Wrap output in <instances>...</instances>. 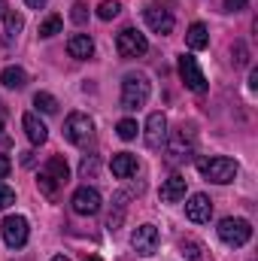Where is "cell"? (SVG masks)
Masks as SVG:
<instances>
[{
  "mask_svg": "<svg viewBox=\"0 0 258 261\" xmlns=\"http://www.w3.org/2000/svg\"><path fill=\"white\" fill-rule=\"evenodd\" d=\"M67 182H70V167H67V161L61 158V155L49 158L46 167H43L40 176H37V186H40V192H43L46 197H55L58 189H64Z\"/></svg>",
  "mask_w": 258,
  "mask_h": 261,
  "instance_id": "6da1fadb",
  "label": "cell"
},
{
  "mask_svg": "<svg viewBox=\"0 0 258 261\" xmlns=\"http://www.w3.org/2000/svg\"><path fill=\"white\" fill-rule=\"evenodd\" d=\"M197 170H200L210 182L225 186V182H234V176H237V161H234V158H225V155L200 158V161H197Z\"/></svg>",
  "mask_w": 258,
  "mask_h": 261,
  "instance_id": "7a4b0ae2",
  "label": "cell"
},
{
  "mask_svg": "<svg viewBox=\"0 0 258 261\" xmlns=\"http://www.w3.org/2000/svg\"><path fill=\"white\" fill-rule=\"evenodd\" d=\"M192 152H194V130L192 125H179L170 134V143H167V164L179 167L192 158Z\"/></svg>",
  "mask_w": 258,
  "mask_h": 261,
  "instance_id": "3957f363",
  "label": "cell"
},
{
  "mask_svg": "<svg viewBox=\"0 0 258 261\" xmlns=\"http://www.w3.org/2000/svg\"><path fill=\"white\" fill-rule=\"evenodd\" d=\"M149 91H152V85L143 73H128L122 79V107L125 110H140L149 100Z\"/></svg>",
  "mask_w": 258,
  "mask_h": 261,
  "instance_id": "277c9868",
  "label": "cell"
},
{
  "mask_svg": "<svg viewBox=\"0 0 258 261\" xmlns=\"http://www.w3.org/2000/svg\"><path fill=\"white\" fill-rule=\"evenodd\" d=\"M219 237H222V243H228V246H243V243H249V237H252V225H249L246 219L228 216V219L219 222Z\"/></svg>",
  "mask_w": 258,
  "mask_h": 261,
  "instance_id": "5b68a950",
  "label": "cell"
},
{
  "mask_svg": "<svg viewBox=\"0 0 258 261\" xmlns=\"http://www.w3.org/2000/svg\"><path fill=\"white\" fill-rule=\"evenodd\" d=\"M64 137L73 146H85L91 137H94V122L85 116V113H70L64 122Z\"/></svg>",
  "mask_w": 258,
  "mask_h": 261,
  "instance_id": "8992f818",
  "label": "cell"
},
{
  "mask_svg": "<svg viewBox=\"0 0 258 261\" xmlns=\"http://www.w3.org/2000/svg\"><path fill=\"white\" fill-rule=\"evenodd\" d=\"M116 52H119L122 58H140V55L149 52V43H146V37H143L137 28H125V31L116 37Z\"/></svg>",
  "mask_w": 258,
  "mask_h": 261,
  "instance_id": "52a82bcc",
  "label": "cell"
},
{
  "mask_svg": "<svg viewBox=\"0 0 258 261\" xmlns=\"http://www.w3.org/2000/svg\"><path fill=\"white\" fill-rule=\"evenodd\" d=\"M28 234H31V228H28L24 216H6L3 219V240L9 249H21L28 243Z\"/></svg>",
  "mask_w": 258,
  "mask_h": 261,
  "instance_id": "ba28073f",
  "label": "cell"
},
{
  "mask_svg": "<svg viewBox=\"0 0 258 261\" xmlns=\"http://www.w3.org/2000/svg\"><path fill=\"white\" fill-rule=\"evenodd\" d=\"M179 76H183V82L192 88L194 94H203L207 91V79H203V73H200L194 55H183L179 58Z\"/></svg>",
  "mask_w": 258,
  "mask_h": 261,
  "instance_id": "9c48e42d",
  "label": "cell"
},
{
  "mask_svg": "<svg viewBox=\"0 0 258 261\" xmlns=\"http://www.w3.org/2000/svg\"><path fill=\"white\" fill-rule=\"evenodd\" d=\"M158 228L155 225H140L134 234H131V246H134V252L137 255H152L155 249H158Z\"/></svg>",
  "mask_w": 258,
  "mask_h": 261,
  "instance_id": "30bf717a",
  "label": "cell"
},
{
  "mask_svg": "<svg viewBox=\"0 0 258 261\" xmlns=\"http://www.w3.org/2000/svg\"><path fill=\"white\" fill-rule=\"evenodd\" d=\"M70 203H73V213H79V216H94V213H100V192L82 186V189H76V195H73Z\"/></svg>",
  "mask_w": 258,
  "mask_h": 261,
  "instance_id": "8fae6325",
  "label": "cell"
},
{
  "mask_svg": "<svg viewBox=\"0 0 258 261\" xmlns=\"http://www.w3.org/2000/svg\"><path fill=\"white\" fill-rule=\"evenodd\" d=\"M143 15H146V24H149L155 34H161V37H164V34H170V31H173V15H170V9L155 6V3H152V6H146V9H143Z\"/></svg>",
  "mask_w": 258,
  "mask_h": 261,
  "instance_id": "7c38bea8",
  "label": "cell"
},
{
  "mask_svg": "<svg viewBox=\"0 0 258 261\" xmlns=\"http://www.w3.org/2000/svg\"><path fill=\"white\" fill-rule=\"evenodd\" d=\"M164 140H167V119H164V113H152L146 119V146L161 149Z\"/></svg>",
  "mask_w": 258,
  "mask_h": 261,
  "instance_id": "4fadbf2b",
  "label": "cell"
},
{
  "mask_svg": "<svg viewBox=\"0 0 258 261\" xmlns=\"http://www.w3.org/2000/svg\"><path fill=\"white\" fill-rule=\"evenodd\" d=\"M186 216L192 219L194 225L210 222V216H213V200H210L207 195H192L189 203H186Z\"/></svg>",
  "mask_w": 258,
  "mask_h": 261,
  "instance_id": "5bb4252c",
  "label": "cell"
},
{
  "mask_svg": "<svg viewBox=\"0 0 258 261\" xmlns=\"http://www.w3.org/2000/svg\"><path fill=\"white\" fill-rule=\"evenodd\" d=\"M67 52H70V58L85 61V58L94 55V40H91L88 34H73V37L67 40Z\"/></svg>",
  "mask_w": 258,
  "mask_h": 261,
  "instance_id": "9a60e30c",
  "label": "cell"
},
{
  "mask_svg": "<svg viewBox=\"0 0 258 261\" xmlns=\"http://www.w3.org/2000/svg\"><path fill=\"white\" fill-rule=\"evenodd\" d=\"M21 125H24V134H28V140H31L34 146H43V143L49 140V130H46V125H43L34 113H24Z\"/></svg>",
  "mask_w": 258,
  "mask_h": 261,
  "instance_id": "2e32d148",
  "label": "cell"
},
{
  "mask_svg": "<svg viewBox=\"0 0 258 261\" xmlns=\"http://www.w3.org/2000/svg\"><path fill=\"white\" fill-rule=\"evenodd\" d=\"M137 173V155H131V152H119V155H113V176H119V179H131Z\"/></svg>",
  "mask_w": 258,
  "mask_h": 261,
  "instance_id": "e0dca14e",
  "label": "cell"
},
{
  "mask_svg": "<svg viewBox=\"0 0 258 261\" xmlns=\"http://www.w3.org/2000/svg\"><path fill=\"white\" fill-rule=\"evenodd\" d=\"M186 197V176H170L164 186H161V200L164 203H176Z\"/></svg>",
  "mask_w": 258,
  "mask_h": 261,
  "instance_id": "ac0fdd59",
  "label": "cell"
},
{
  "mask_svg": "<svg viewBox=\"0 0 258 261\" xmlns=\"http://www.w3.org/2000/svg\"><path fill=\"white\" fill-rule=\"evenodd\" d=\"M0 82H3L6 88H24V85H28V73H24L21 67H6L3 76H0Z\"/></svg>",
  "mask_w": 258,
  "mask_h": 261,
  "instance_id": "d6986e66",
  "label": "cell"
},
{
  "mask_svg": "<svg viewBox=\"0 0 258 261\" xmlns=\"http://www.w3.org/2000/svg\"><path fill=\"white\" fill-rule=\"evenodd\" d=\"M186 40H189V46H192V49H207V46H210V34H207V28H203L200 21H194L192 28H189Z\"/></svg>",
  "mask_w": 258,
  "mask_h": 261,
  "instance_id": "ffe728a7",
  "label": "cell"
},
{
  "mask_svg": "<svg viewBox=\"0 0 258 261\" xmlns=\"http://www.w3.org/2000/svg\"><path fill=\"white\" fill-rule=\"evenodd\" d=\"M3 28H6V40H12L21 28H24V18H21V12H15V9H9L6 15H3Z\"/></svg>",
  "mask_w": 258,
  "mask_h": 261,
  "instance_id": "44dd1931",
  "label": "cell"
},
{
  "mask_svg": "<svg viewBox=\"0 0 258 261\" xmlns=\"http://www.w3.org/2000/svg\"><path fill=\"white\" fill-rule=\"evenodd\" d=\"M34 107H37L40 113H46V116L58 113V100H55L52 94H46V91H37V94H34Z\"/></svg>",
  "mask_w": 258,
  "mask_h": 261,
  "instance_id": "7402d4cb",
  "label": "cell"
},
{
  "mask_svg": "<svg viewBox=\"0 0 258 261\" xmlns=\"http://www.w3.org/2000/svg\"><path fill=\"white\" fill-rule=\"evenodd\" d=\"M43 40H49V37H55V34H61V15H49L46 21H40V31H37Z\"/></svg>",
  "mask_w": 258,
  "mask_h": 261,
  "instance_id": "603a6c76",
  "label": "cell"
},
{
  "mask_svg": "<svg viewBox=\"0 0 258 261\" xmlns=\"http://www.w3.org/2000/svg\"><path fill=\"white\" fill-rule=\"evenodd\" d=\"M97 170H100L97 155H85V158H82V164H79V176H82V179H94V176H97Z\"/></svg>",
  "mask_w": 258,
  "mask_h": 261,
  "instance_id": "cb8c5ba5",
  "label": "cell"
},
{
  "mask_svg": "<svg viewBox=\"0 0 258 261\" xmlns=\"http://www.w3.org/2000/svg\"><path fill=\"white\" fill-rule=\"evenodd\" d=\"M119 12H122V3H119V0H104V3L97 6V18H104V21H113Z\"/></svg>",
  "mask_w": 258,
  "mask_h": 261,
  "instance_id": "d4e9b609",
  "label": "cell"
},
{
  "mask_svg": "<svg viewBox=\"0 0 258 261\" xmlns=\"http://www.w3.org/2000/svg\"><path fill=\"white\" fill-rule=\"evenodd\" d=\"M183 255H189V261H203V249L197 240H183Z\"/></svg>",
  "mask_w": 258,
  "mask_h": 261,
  "instance_id": "484cf974",
  "label": "cell"
},
{
  "mask_svg": "<svg viewBox=\"0 0 258 261\" xmlns=\"http://www.w3.org/2000/svg\"><path fill=\"white\" fill-rule=\"evenodd\" d=\"M70 18H73L76 24H85V21H88V0H76V3H73Z\"/></svg>",
  "mask_w": 258,
  "mask_h": 261,
  "instance_id": "4316f807",
  "label": "cell"
},
{
  "mask_svg": "<svg viewBox=\"0 0 258 261\" xmlns=\"http://www.w3.org/2000/svg\"><path fill=\"white\" fill-rule=\"evenodd\" d=\"M119 137H122V140H134V137H137V122H134V119H122V122H119Z\"/></svg>",
  "mask_w": 258,
  "mask_h": 261,
  "instance_id": "83f0119b",
  "label": "cell"
},
{
  "mask_svg": "<svg viewBox=\"0 0 258 261\" xmlns=\"http://www.w3.org/2000/svg\"><path fill=\"white\" fill-rule=\"evenodd\" d=\"M9 203H15V192L6 189V186H0V210H6Z\"/></svg>",
  "mask_w": 258,
  "mask_h": 261,
  "instance_id": "f1b7e54d",
  "label": "cell"
},
{
  "mask_svg": "<svg viewBox=\"0 0 258 261\" xmlns=\"http://www.w3.org/2000/svg\"><path fill=\"white\" fill-rule=\"evenodd\" d=\"M249 0H225V9H231V12H237V9H243Z\"/></svg>",
  "mask_w": 258,
  "mask_h": 261,
  "instance_id": "f546056e",
  "label": "cell"
},
{
  "mask_svg": "<svg viewBox=\"0 0 258 261\" xmlns=\"http://www.w3.org/2000/svg\"><path fill=\"white\" fill-rule=\"evenodd\" d=\"M9 167H12V164H9V158H6V155H0V179L9 173Z\"/></svg>",
  "mask_w": 258,
  "mask_h": 261,
  "instance_id": "4dcf8cb0",
  "label": "cell"
},
{
  "mask_svg": "<svg viewBox=\"0 0 258 261\" xmlns=\"http://www.w3.org/2000/svg\"><path fill=\"white\" fill-rule=\"evenodd\" d=\"M237 64H246V49H243V43H237V58H234Z\"/></svg>",
  "mask_w": 258,
  "mask_h": 261,
  "instance_id": "1f68e13d",
  "label": "cell"
},
{
  "mask_svg": "<svg viewBox=\"0 0 258 261\" xmlns=\"http://www.w3.org/2000/svg\"><path fill=\"white\" fill-rule=\"evenodd\" d=\"M21 164L31 167V164H34V152H21Z\"/></svg>",
  "mask_w": 258,
  "mask_h": 261,
  "instance_id": "d6a6232c",
  "label": "cell"
},
{
  "mask_svg": "<svg viewBox=\"0 0 258 261\" xmlns=\"http://www.w3.org/2000/svg\"><path fill=\"white\" fill-rule=\"evenodd\" d=\"M258 85V70H252V73H249V88H255Z\"/></svg>",
  "mask_w": 258,
  "mask_h": 261,
  "instance_id": "836d02e7",
  "label": "cell"
},
{
  "mask_svg": "<svg viewBox=\"0 0 258 261\" xmlns=\"http://www.w3.org/2000/svg\"><path fill=\"white\" fill-rule=\"evenodd\" d=\"M24 3H28V6H31V9H40V6H43V3H46V0H24Z\"/></svg>",
  "mask_w": 258,
  "mask_h": 261,
  "instance_id": "e575fe53",
  "label": "cell"
},
{
  "mask_svg": "<svg viewBox=\"0 0 258 261\" xmlns=\"http://www.w3.org/2000/svg\"><path fill=\"white\" fill-rule=\"evenodd\" d=\"M6 15V0H0V18Z\"/></svg>",
  "mask_w": 258,
  "mask_h": 261,
  "instance_id": "d590c367",
  "label": "cell"
},
{
  "mask_svg": "<svg viewBox=\"0 0 258 261\" xmlns=\"http://www.w3.org/2000/svg\"><path fill=\"white\" fill-rule=\"evenodd\" d=\"M52 261H70V258H64V255H55V258H52Z\"/></svg>",
  "mask_w": 258,
  "mask_h": 261,
  "instance_id": "8d00e7d4",
  "label": "cell"
},
{
  "mask_svg": "<svg viewBox=\"0 0 258 261\" xmlns=\"http://www.w3.org/2000/svg\"><path fill=\"white\" fill-rule=\"evenodd\" d=\"M0 140H6V137H3V122H0Z\"/></svg>",
  "mask_w": 258,
  "mask_h": 261,
  "instance_id": "74e56055",
  "label": "cell"
},
{
  "mask_svg": "<svg viewBox=\"0 0 258 261\" xmlns=\"http://www.w3.org/2000/svg\"><path fill=\"white\" fill-rule=\"evenodd\" d=\"M88 261H100V258H88Z\"/></svg>",
  "mask_w": 258,
  "mask_h": 261,
  "instance_id": "f35d334b",
  "label": "cell"
}]
</instances>
